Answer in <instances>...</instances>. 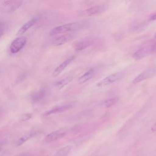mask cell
<instances>
[{
  "label": "cell",
  "instance_id": "cell-1",
  "mask_svg": "<svg viewBox=\"0 0 156 156\" xmlns=\"http://www.w3.org/2000/svg\"><path fill=\"white\" fill-rule=\"evenodd\" d=\"M85 24L82 22H73L58 26L52 29L49 34L51 36L58 34H65L69 32L76 31L80 29Z\"/></svg>",
  "mask_w": 156,
  "mask_h": 156
},
{
  "label": "cell",
  "instance_id": "cell-2",
  "mask_svg": "<svg viewBox=\"0 0 156 156\" xmlns=\"http://www.w3.org/2000/svg\"><path fill=\"white\" fill-rule=\"evenodd\" d=\"M155 51H156V44L147 45L136 50L133 53V57L135 60H138L151 54Z\"/></svg>",
  "mask_w": 156,
  "mask_h": 156
},
{
  "label": "cell",
  "instance_id": "cell-3",
  "mask_svg": "<svg viewBox=\"0 0 156 156\" xmlns=\"http://www.w3.org/2000/svg\"><path fill=\"white\" fill-rule=\"evenodd\" d=\"M21 1H5L0 6V10L5 13H11L16 11L22 5Z\"/></svg>",
  "mask_w": 156,
  "mask_h": 156
},
{
  "label": "cell",
  "instance_id": "cell-4",
  "mask_svg": "<svg viewBox=\"0 0 156 156\" xmlns=\"http://www.w3.org/2000/svg\"><path fill=\"white\" fill-rule=\"evenodd\" d=\"M122 73L121 72H117V73H113L105 77L101 81H99L96 84V86L98 87H104L108 86L119 80L122 77Z\"/></svg>",
  "mask_w": 156,
  "mask_h": 156
},
{
  "label": "cell",
  "instance_id": "cell-5",
  "mask_svg": "<svg viewBox=\"0 0 156 156\" xmlns=\"http://www.w3.org/2000/svg\"><path fill=\"white\" fill-rule=\"evenodd\" d=\"M27 40L24 37H19L15 38L10 44V51L12 54H16L20 51L26 43Z\"/></svg>",
  "mask_w": 156,
  "mask_h": 156
},
{
  "label": "cell",
  "instance_id": "cell-6",
  "mask_svg": "<svg viewBox=\"0 0 156 156\" xmlns=\"http://www.w3.org/2000/svg\"><path fill=\"white\" fill-rule=\"evenodd\" d=\"M106 9L105 5H96L90 8H88L86 10H83L81 11L79 13V16H90L94 15H98L102 13Z\"/></svg>",
  "mask_w": 156,
  "mask_h": 156
},
{
  "label": "cell",
  "instance_id": "cell-7",
  "mask_svg": "<svg viewBox=\"0 0 156 156\" xmlns=\"http://www.w3.org/2000/svg\"><path fill=\"white\" fill-rule=\"evenodd\" d=\"M156 73V68H150L149 69H147L140 74H138L136 77H135L133 80H132L133 83H140L144 80H146L147 79H149L152 77L153 76L155 75Z\"/></svg>",
  "mask_w": 156,
  "mask_h": 156
},
{
  "label": "cell",
  "instance_id": "cell-8",
  "mask_svg": "<svg viewBox=\"0 0 156 156\" xmlns=\"http://www.w3.org/2000/svg\"><path fill=\"white\" fill-rule=\"evenodd\" d=\"M67 133V131L65 129H60L54 131L47 135L44 138L46 143H51L64 137Z\"/></svg>",
  "mask_w": 156,
  "mask_h": 156
},
{
  "label": "cell",
  "instance_id": "cell-9",
  "mask_svg": "<svg viewBox=\"0 0 156 156\" xmlns=\"http://www.w3.org/2000/svg\"><path fill=\"white\" fill-rule=\"evenodd\" d=\"M74 35L73 34H62L56 38H55L52 41V44L54 46H58L63 44L69 41L73 40Z\"/></svg>",
  "mask_w": 156,
  "mask_h": 156
},
{
  "label": "cell",
  "instance_id": "cell-10",
  "mask_svg": "<svg viewBox=\"0 0 156 156\" xmlns=\"http://www.w3.org/2000/svg\"><path fill=\"white\" fill-rule=\"evenodd\" d=\"M75 56L73 55L69 58H68L66 60H65L64 62H63L62 63H60L52 72V77H57L58 76L75 58Z\"/></svg>",
  "mask_w": 156,
  "mask_h": 156
},
{
  "label": "cell",
  "instance_id": "cell-11",
  "mask_svg": "<svg viewBox=\"0 0 156 156\" xmlns=\"http://www.w3.org/2000/svg\"><path fill=\"white\" fill-rule=\"evenodd\" d=\"M46 94L44 88H40V90L32 93L30 95V100L33 103H36L43 99Z\"/></svg>",
  "mask_w": 156,
  "mask_h": 156
},
{
  "label": "cell",
  "instance_id": "cell-12",
  "mask_svg": "<svg viewBox=\"0 0 156 156\" xmlns=\"http://www.w3.org/2000/svg\"><path fill=\"white\" fill-rule=\"evenodd\" d=\"M93 43V40L91 38H85L82 40L74 44V49L77 51H80L85 49Z\"/></svg>",
  "mask_w": 156,
  "mask_h": 156
},
{
  "label": "cell",
  "instance_id": "cell-13",
  "mask_svg": "<svg viewBox=\"0 0 156 156\" xmlns=\"http://www.w3.org/2000/svg\"><path fill=\"white\" fill-rule=\"evenodd\" d=\"M37 20H38V18L37 17H34L30 20H29L27 22L24 23V24H23L20 28V29L17 32V35H21L24 34L26 31H27L32 26H33L36 23Z\"/></svg>",
  "mask_w": 156,
  "mask_h": 156
},
{
  "label": "cell",
  "instance_id": "cell-14",
  "mask_svg": "<svg viewBox=\"0 0 156 156\" xmlns=\"http://www.w3.org/2000/svg\"><path fill=\"white\" fill-rule=\"evenodd\" d=\"M72 107H73L72 104H65V105L57 106V107H54L53 108L51 109L50 110L46 112L44 115H52V114L61 113V112H65V111H66V110L70 109Z\"/></svg>",
  "mask_w": 156,
  "mask_h": 156
},
{
  "label": "cell",
  "instance_id": "cell-15",
  "mask_svg": "<svg viewBox=\"0 0 156 156\" xmlns=\"http://www.w3.org/2000/svg\"><path fill=\"white\" fill-rule=\"evenodd\" d=\"M94 73L95 71L94 69H90L88 70L78 78V82L79 83H83L87 82L93 77V76L94 74Z\"/></svg>",
  "mask_w": 156,
  "mask_h": 156
},
{
  "label": "cell",
  "instance_id": "cell-16",
  "mask_svg": "<svg viewBox=\"0 0 156 156\" xmlns=\"http://www.w3.org/2000/svg\"><path fill=\"white\" fill-rule=\"evenodd\" d=\"M36 135H37L36 132H30L25 133L16 141V146H19L22 145L23 144L26 143L27 141H28L29 140H30V138H32L33 136H34Z\"/></svg>",
  "mask_w": 156,
  "mask_h": 156
},
{
  "label": "cell",
  "instance_id": "cell-17",
  "mask_svg": "<svg viewBox=\"0 0 156 156\" xmlns=\"http://www.w3.org/2000/svg\"><path fill=\"white\" fill-rule=\"evenodd\" d=\"M119 100L118 97H113L111 98L106 99L102 101H101L99 104V105L104 108H108L113 105H115Z\"/></svg>",
  "mask_w": 156,
  "mask_h": 156
},
{
  "label": "cell",
  "instance_id": "cell-18",
  "mask_svg": "<svg viewBox=\"0 0 156 156\" xmlns=\"http://www.w3.org/2000/svg\"><path fill=\"white\" fill-rule=\"evenodd\" d=\"M72 80H73V77H71V76L66 77L64 79L58 81L57 82H56L55 83V87L58 90L62 89L64 87H65L66 85H68Z\"/></svg>",
  "mask_w": 156,
  "mask_h": 156
},
{
  "label": "cell",
  "instance_id": "cell-19",
  "mask_svg": "<svg viewBox=\"0 0 156 156\" xmlns=\"http://www.w3.org/2000/svg\"><path fill=\"white\" fill-rule=\"evenodd\" d=\"M72 146L70 145L66 146L59 149L54 156H66L71 150Z\"/></svg>",
  "mask_w": 156,
  "mask_h": 156
},
{
  "label": "cell",
  "instance_id": "cell-20",
  "mask_svg": "<svg viewBox=\"0 0 156 156\" xmlns=\"http://www.w3.org/2000/svg\"><path fill=\"white\" fill-rule=\"evenodd\" d=\"M32 114L31 113H24L22 114L21 116H20V120L21 121H26L32 118Z\"/></svg>",
  "mask_w": 156,
  "mask_h": 156
},
{
  "label": "cell",
  "instance_id": "cell-21",
  "mask_svg": "<svg viewBox=\"0 0 156 156\" xmlns=\"http://www.w3.org/2000/svg\"><path fill=\"white\" fill-rule=\"evenodd\" d=\"M149 21H155L156 20V12L153 13V14H152L150 16V17L149 18Z\"/></svg>",
  "mask_w": 156,
  "mask_h": 156
},
{
  "label": "cell",
  "instance_id": "cell-22",
  "mask_svg": "<svg viewBox=\"0 0 156 156\" xmlns=\"http://www.w3.org/2000/svg\"><path fill=\"white\" fill-rule=\"evenodd\" d=\"M4 32V27L2 24H0V38L3 35Z\"/></svg>",
  "mask_w": 156,
  "mask_h": 156
},
{
  "label": "cell",
  "instance_id": "cell-23",
  "mask_svg": "<svg viewBox=\"0 0 156 156\" xmlns=\"http://www.w3.org/2000/svg\"><path fill=\"white\" fill-rule=\"evenodd\" d=\"M151 131L152 132H156V122L153 124V126L151 127Z\"/></svg>",
  "mask_w": 156,
  "mask_h": 156
},
{
  "label": "cell",
  "instance_id": "cell-24",
  "mask_svg": "<svg viewBox=\"0 0 156 156\" xmlns=\"http://www.w3.org/2000/svg\"><path fill=\"white\" fill-rule=\"evenodd\" d=\"M2 144L1 143H0V151L2 150Z\"/></svg>",
  "mask_w": 156,
  "mask_h": 156
}]
</instances>
